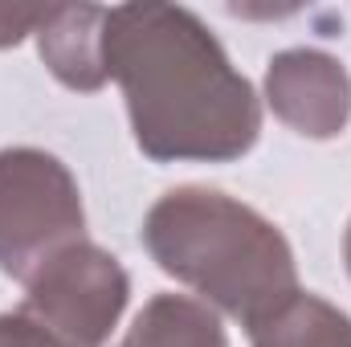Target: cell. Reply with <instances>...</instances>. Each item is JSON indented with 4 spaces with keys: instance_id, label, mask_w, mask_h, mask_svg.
<instances>
[{
    "instance_id": "1",
    "label": "cell",
    "mask_w": 351,
    "mask_h": 347,
    "mask_svg": "<svg viewBox=\"0 0 351 347\" xmlns=\"http://www.w3.org/2000/svg\"><path fill=\"white\" fill-rule=\"evenodd\" d=\"M106 74L123 86L135 143L156 164H229L262 135V102L208 25L180 4H119Z\"/></svg>"
},
{
    "instance_id": "2",
    "label": "cell",
    "mask_w": 351,
    "mask_h": 347,
    "mask_svg": "<svg viewBox=\"0 0 351 347\" xmlns=\"http://www.w3.org/2000/svg\"><path fill=\"white\" fill-rule=\"evenodd\" d=\"M143 246L204 307L250 331L298 294V265L282 229L217 188L164 192L143 221Z\"/></svg>"
},
{
    "instance_id": "3",
    "label": "cell",
    "mask_w": 351,
    "mask_h": 347,
    "mask_svg": "<svg viewBox=\"0 0 351 347\" xmlns=\"http://www.w3.org/2000/svg\"><path fill=\"white\" fill-rule=\"evenodd\" d=\"M86 208L70 168L41 147L0 152V270L29 282L49 258L86 241Z\"/></svg>"
},
{
    "instance_id": "4",
    "label": "cell",
    "mask_w": 351,
    "mask_h": 347,
    "mask_svg": "<svg viewBox=\"0 0 351 347\" xmlns=\"http://www.w3.org/2000/svg\"><path fill=\"white\" fill-rule=\"evenodd\" d=\"M131 298L123 261L102 246L78 241L25 282V315L62 347H106Z\"/></svg>"
},
{
    "instance_id": "5",
    "label": "cell",
    "mask_w": 351,
    "mask_h": 347,
    "mask_svg": "<svg viewBox=\"0 0 351 347\" xmlns=\"http://www.w3.org/2000/svg\"><path fill=\"white\" fill-rule=\"evenodd\" d=\"M269 110L306 139H335L351 119V78L323 49H282L265 66Z\"/></svg>"
},
{
    "instance_id": "6",
    "label": "cell",
    "mask_w": 351,
    "mask_h": 347,
    "mask_svg": "<svg viewBox=\"0 0 351 347\" xmlns=\"http://www.w3.org/2000/svg\"><path fill=\"white\" fill-rule=\"evenodd\" d=\"M106 16L110 8L98 4H49L37 25V49L49 74L70 90L106 86Z\"/></svg>"
},
{
    "instance_id": "7",
    "label": "cell",
    "mask_w": 351,
    "mask_h": 347,
    "mask_svg": "<svg viewBox=\"0 0 351 347\" xmlns=\"http://www.w3.org/2000/svg\"><path fill=\"white\" fill-rule=\"evenodd\" d=\"M119 347H229L221 315L188 294H156Z\"/></svg>"
},
{
    "instance_id": "8",
    "label": "cell",
    "mask_w": 351,
    "mask_h": 347,
    "mask_svg": "<svg viewBox=\"0 0 351 347\" xmlns=\"http://www.w3.org/2000/svg\"><path fill=\"white\" fill-rule=\"evenodd\" d=\"M254 347H351V315L319 294L298 290L254 331Z\"/></svg>"
},
{
    "instance_id": "9",
    "label": "cell",
    "mask_w": 351,
    "mask_h": 347,
    "mask_svg": "<svg viewBox=\"0 0 351 347\" xmlns=\"http://www.w3.org/2000/svg\"><path fill=\"white\" fill-rule=\"evenodd\" d=\"M0 347H62L37 319H29L25 311L0 315Z\"/></svg>"
},
{
    "instance_id": "10",
    "label": "cell",
    "mask_w": 351,
    "mask_h": 347,
    "mask_svg": "<svg viewBox=\"0 0 351 347\" xmlns=\"http://www.w3.org/2000/svg\"><path fill=\"white\" fill-rule=\"evenodd\" d=\"M45 8H21V4H0V49L16 45L25 33H37Z\"/></svg>"
},
{
    "instance_id": "11",
    "label": "cell",
    "mask_w": 351,
    "mask_h": 347,
    "mask_svg": "<svg viewBox=\"0 0 351 347\" xmlns=\"http://www.w3.org/2000/svg\"><path fill=\"white\" fill-rule=\"evenodd\" d=\"M343 261H348V274H351V221H348V233H343Z\"/></svg>"
}]
</instances>
